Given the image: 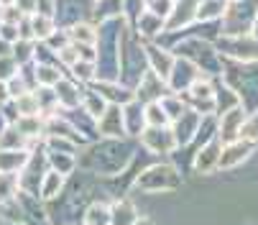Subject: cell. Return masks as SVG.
I'll use <instances>...</instances> for the list:
<instances>
[{"mask_svg": "<svg viewBox=\"0 0 258 225\" xmlns=\"http://www.w3.org/2000/svg\"><path fill=\"white\" fill-rule=\"evenodd\" d=\"M141 184H143V190H156V184H161V187H174V184H176V174H174L171 169H166V166H154L149 174L141 179ZM161 187H159V190H161Z\"/></svg>", "mask_w": 258, "mask_h": 225, "instance_id": "6da1fadb", "label": "cell"}, {"mask_svg": "<svg viewBox=\"0 0 258 225\" xmlns=\"http://www.w3.org/2000/svg\"><path fill=\"white\" fill-rule=\"evenodd\" d=\"M250 154V143H243V148H228V151L220 156V166H225V169H230V166H235L243 156H248Z\"/></svg>", "mask_w": 258, "mask_h": 225, "instance_id": "7a4b0ae2", "label": "cell"}, {"mask_svg": "<svg viewBox=\"0 0 258 225\" xmlns=\"http://www.w3.org/2000/svg\"><path fill=\"white\" fill-rule=\"evenodd\" d=\"M87 225H110V210L105 205H92L85 217Z\"/></svg>", "mask_w": 258, "mask_h": 225, "instance_id": "3957f363", "label": "cell"}, {"mask_svg": "<svg viewBox=\"0 0 258 225\" xmlns=\"http://www.w3.org/2000/svg\"><path fill=\"white\" fill-rule=\"evenodd\" d=\"M61 190V174H49L46 184H44V197H54Z\"/></svg>", "mask_w": 258, "mask_h": 225, "instance_id": "277c9868", "label": "cell"}, {"mask_svg": "<svg viewBox=\"0 0 258 225\" xmlns=\"http://www.w3.org/2000/svg\"><path fill=\"white\" fill-rule=\"evenodd\" d=\"M138 225H149V222H138Z\"/></svg>", "mask_w": 258, "mask_h": 225, "instance_id": "5b68a950", "label": "cell"}]
</instances>
